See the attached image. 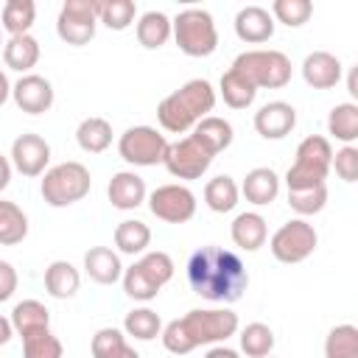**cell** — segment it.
Here are the masks:
<instances>
[{
    "instance_id": "obj_1",
    "label": "cell",
    "mask_w": 358,
    "mask_h": 358,
    "mask_svg": "<svg viewBox=\"0 0 358 358\" xmlns=\"http://www.w3.org/2000/svg\"><path fill=\"white\" fill-rule=\"evenodd\" d=\"M187 282L201 299L232 305L243 296L249 271L235 252L221 246H201L187 260Z\"/></svg>"
},
{
    "instance_id": "obj_2",
    "label": "cell",
    "mask_w": 358,
    "mask_h": 358,
    "mask_svg": "<svg viewBox=\"0 0 358 358\" xmlns=\"http://www.w3.org/2000/svg\"><path fill=\"white\" fill-rule=\"evenodd\" d=\"M241 327L238 313L229 308H193L182 319H173L162 327V347L173 355H187L204 344H224Z\"/></svg>"
},
{
    "instance_id": "obj_3",
    "label": "cell",
    "mask_w": 358,
    "mask_h": 358,
    "mask_svg": "<svg viewBox=\"0 0 358 358\" xmlns=\"http://www.w3.org/2000/svg\"><path fill=\"white\" fill-rule=\"evenodd\" d=\"M215 106V90L207 78H190L171 95H165L157 106V120L171 134L190 131L201 117H207Z\"/></svg>"
},
{
    "instance_id": "obj_4",
    "label": "cell",
    "mask_w": 358,
    "mask_h": 358,
    "mask_svg": "<svg viewBox=\"0 0 358 358\" xmlns=\"http://www.w3.org/2000/svg\"><path fill=\"white\" fill-rule=\"evenodd\" d=\"M176 48L190 59H204L218 48V28L207 8H185L171 20Z\"/></svg>"
},
{
    "instance_id": "obj_5",
    "label": "cell",
    "mask_w": 358,
    "mask_h": 358,
    "mask_svg": "<svg viewBox=\"0 0 358 358\" xmlns=\"http://www.w3.org/2000/svg\"><path fill=\"white\" fill-rule=\"evenodd\" d=\"M330 159H333V145L322 134H308L294 154V165L285 173L288 190H302V187H316L324 185L330 173Z\"/></svg>"
},
{
    "instance_id": "obj_6",
    "label": "cell",
    "mask_w": 358,
    "mask_h": 358,
    "mask_svg": "<svg viewBox=\"0 0 358 358\" xmlns=\"http://www.w3.org/2000/svg\"><path fill=\"white\" fill-rule=\"evenodd\" d=\"M232 70H238L255 90H280L291 81V59L282 50H243L235 56Z\"/></svg>"
},
{
    "instance_id": "obj_7",
    "label": "cell",
    "mask_w": 358,
    "mask_h": 358,
    "mask_svg": "<svg viewBox=\"0 0 358 358\" xmlns=\"http://www.w3.org/2000/svg\"><path fill=\"white\" fill-rule=\"evenodd\" d=\"M173 277V260L168 252H145L140 260H134L129 268H123V291L126 296L137 299V302H148L154 299L165 282H171Z\"/></svg>"
},
{
    "instance_id": "obj_8",
    "label": "cell",
    "mask_w": 358,
    "mask_h": 358,
    "mask_svg": "<svg viewBox=\"0 0 358 358\" xmlns=\"http://www.w3.org/2000/svg\"><path fill=\"white\" fill-rule=\"evenodd\" d=\"M90 187H92V176L87 171V165L67 159L42 173L39 193H42L45 204H50V207H70V204L81 201L90 193Z\"/></svg>"
},
{
    "instance_id": "obj_9",
    "label": "cell",
    "mask_w": 358,
    "mask_h": 358,
    "mask_svg": "<svg viewBox=\"0 0 358 358\" xmlns=\"http://www.w3.org/2000/svg\"><path fill=\"white\" fill-rule=\"evenodd\" d=\"M168 140L154 126H131L117 140V154L123 162L134 168H151L165 159Z\"/></svg>"
},
{
    "instance_id": "obj_10",
    "label": "cell",
    "mask_w": 358,
    "mask_h": 358,
    "mask_svg": "<svg viewBox=\"0 0 358 358\" xmlns=\"http://www.w3.org/2000/svg\"><path fill=\"white\" fill-rule=\"evenodd\" d=\"M316 243H319V235L313 229V224H308L305 218H291L285 221L268 241V249L271 255L280 260V263H302L308 260L313 252H316Z\"/></svg>"
},
{
    "instance_id": "obj_11",
    "label": "cell",
    "mask_w": 358,
    "mask_h": 358,
    "mask_svg": "<svg viewBox=\"0 0 358 358\" xmlns=\"http://www.w3.org/2000/svg\"><path fill=\"white\" fill-rule=\"evenodd\" d=\"M98 28V0H64L56 17V34L62 42L81 48L95 36Z\"/></svg>"
},
{
    "instance_id": "obj_12",
    "label": "cell",
    "mask_w": 358,
    "mask_h": 358,
    "mask_svg": "<svg viewBox=\"0 0 358 358\" xmlns=\"http://www.w3.org/2000/svg\"><path fill=\"white\" fill-rule=\"evenodd\" d=\"M213 159L215 157L193 134H187V137H182L176 143H168V151H165L162 165L176 179H201L207 173V168L213 165Z\"/></svg>"
},
{
    "instance_id": "obj_13",
    "label": "cell",
    "mask_w": 358,
    "mask_h": 358,
    "mask_svg": "<svg viewBox=\"0 0 358 358\" xmlns=\"http://www.w3.org/2000/svg\"><path fill=\"white\" fill-rule=\"evenodd\" d=\"M148 210L165 224H185L196 215V193L187 185H159L148 196Z\"/></svg>"
},
{
    "instance_id": "obj_14",
    "label": "cell",
    "mask_w": 358,
    "mask_h": 358,
    "mask_svg": "<svg viewBox=\"0 0 358 358\" xmlns=\"http://www.w3.org/2000/svg\"><path fill=\"white\" fill-rule=\"evenodd\" d=\"M50 162V145L42 134L25 131L11 143V168L22 176H42Z\"/></svg>"
},
{
    "instance_id": "obj_15",
    "label": "cell",
    "mask_w": 358,
    "mask_h": 358,
    "mask_svg": "<svg viewBox=\"0 0 358 358\" xmlns=\"http://www.w3.org/2000/svg\"><path fill=\"white\" fill-rule=\"evenodd\" d=\"M11 98L22 112L42 115V112H48L53 106V84L45 76L25 73L17 84H11Z\"/></svg>"
},
{
    "instance_id": "obj_16",
    "label": "cell",
    "mask_w": 358,
    "mask_h": 358,
    "mask_svg": "<svg viewBox=\"0 0 358 358\" xmlns=\"http://www.w3.org/2000/svg\"><path fill=\"white\" fill-rule=\"evenodd\" d=\"M296 126V109L288 101H268L255 112V131L263 140H282Z\"/></svg>"
},
{
    "instance_id": "obj_17",
    "label": "cell",
    "mask_w": 358,
    "mask_h": 358,
    "mask_svg": "<svg viewBox=\"0 0 358 358\" xmlns=\"http://www.w3.org/2000/svg\"><path fill=\"white\" fill-rule=\"evenodd\" d=\"M302 78L313 90H333L341 81V62L330 50H313L302 62Z\"/></svg>"
},
{
    "instance_id": "obj_18",
    "label": "cell",
    "mask_w": 358,
    "mask_h": 358,
    "mask_svg": "<svg viewBox=\"0 0 358 358\" xmlns=\"http://www.w3.org/2000/svg\"><path fill=\"white\" fill-rule=\"evenodd\" d=\"M235 34L246 45H260L274 36V20L263 6H243L235 14Z\"/></svg>"
},
{
    "instance_id": "obj_19",
    "label": "cell",
    "mask_w": 358,
    "mask_h": 358,
    "mask_svg": "<svg viewBox=\"0 0 358 358\" xmlns=\"http://www.w3.org/2000/svg\"><path fill=\"white\" fill-rule=\"evenodd\" d=\"M106 196L115 210H137L148 199L145 182L134 171H117L106 185Z\"/></svg>"
},
{
    "instance_id": "obj_20",
    "label": "cell",
    "mask_w": 358,
    "mask_h": 358,
    "mask_svg": "<svg viewBox=\"0 0 358 358\" xmlns=\"http://www.w3.org/2000/svg\"><path fill=\"white\" fill-rule=\"evenodd\" d=\"M84 271L98 285H115L123 277L120 255L109 246H92L84 252Z\"/></svg>"
},
{
    "instance_id": "obj_21",
    "label": "cell",
    "mask_w": 358,
    "mask_h": 358,
    "mask_svg": "<svg viewBox=\"0 0 358 358\" xmlns=\"http://www.w3.org/2000/svg\"><path fill=\"white\" fill-rule=\"evenodd\" d=\"M229 235H232V243L243 252H257L266 238H268V227H266V218L260 213H241L235 215L232 227H229Z\"/></svg>"
},
{
    "instance_id": "obj_22",
    "label": "cell",
    "mask_w": 358,
    "mask_h": 358,
    "mask_svg": "<svg viewBox=\"0 0 358 358\" xmlns=\"http://www.w3.org/2000/svg\"><path fill=\"white\" fill-rule=\"evenodd\" d=\"M249 204H271L277 196H280V176L271 171V168H252L246 176H243V185L238 187Z\"/></svg>"
},
{
    "instance_id": "obj_23",
    "label": "cell",
    "mask_w": 358,
    "mask_h": 358,
    "mask_svg": "<svg viewBox=\"0 0 358 358\" xmlns=\"http://www.w3.org/2000/svg\"><path fill=\"white\" fill-rule=\"evenodd\" d=\"M39 42H36V36H31V34H20V36H8L6 42H3V62H6V67H11V70H17V73H28L31 67H36V62H39Z\"/></svg>"
},
{
    "instance_id": "obj_24",
    "label": "cell",
    "mask_w": 358,
    "mask_h": 358,
    "mask_svg": "<svg viewBox=\"0 0 358 358\" xmlns=\"http://www.w3.org/2000/svg\"><path fill=\"white\" fill-rule=\"evenodd\" d=\"M193 137L215 157V154H221V151H227L232 145L235 131H232V123L229 120H224L218 115H207V117H201L193 126Z\"/></svg>"
},
{
    "instance_id": "obj_25",
    "label": "cell",
    "mask_w": 358,
    "mask_h": 358,
    "mask_svg": "<svg viewBox=\"0 0 358 358\" xmlns=\"http://www.w3.org/2000/svg\"><path fill=\"white\" fill-rule=\"evenodd\" d=\"M81 288V274L70 260H53L45 268V291L53 299H70Z\"/></svg>"
},
{
    "instance_id": "obj_26",
    "label": "cell",
    "mask_w": 358,
    "mask_h": 358,
    "mask_svg": "<svg viewBox=\"0 0 358 358\" xmlns=\"http://www.w3.org/2000/svg\"><path fill=\"white\" fill-rule=\"evenodd\" d=\"M76 143L87 154H103L112 145V123L106 117H84L76 129Z\"/></svg>"
},
{
    "instance_id": "obj_27",
    "label": "cell",
    "mask_w": 358,
    "mask_h": 358,
    "mask_svg": "<svg viewBox=\"0 0 358 358\" xmlns=\"http://www.w3.org/2000/svg\"><path fill=\"white\" fill-rule=\"evenodd\" d=\"M148 243H151V229H148L145 221L126 218V221H120L115 227V246H117V252L131 255V257L134 255H145Z\"/></svg>"
},
{
    "instance_id": "obj_28",
    "label": "cell",
    "mask_w": 358,
    "mask_h": 358,
    "mask_svg": "<svg viewBox=\"0 0 358 358\" xmlns=\"http://www.w3.org/2000/svg\"><path fill=\"white\" fill-rule=\"evenodd\" d=\"M11 327H14V333H20V338L34 330L50 327V310L39 299H22L11 310Z\"/></svg>"
},
{
    "instance_id": "obj_29",
    "label": "cell",
    "mask_w": 358,
    "mask_h": 358,
    "mask_svg": "<svg viewBox=\"0 0 358 358\" xmlns=\"http://www.w3.org/2000/svg\"><path fill=\"white\" fill-rule=\"evenodd\" d=\"M95 358H140V352L126 341V333L117 327H101L90 344Z\"/></svg>"
},
{
    "instance_id": "obj_30",
    "label": "cell",
    "mask_w": 358,
    "mask_h": 358,
    "mask_svg": "<svg viewBox=\"0 0 358 358\" xmlns=\"http://www.w3.org/2000/svg\"><path fill=\"white\" fill-rule=\"evenodd\" d=\"M171 39V20L162 11H145L137 20V42L145 50H157Z\"/></svg>"
},
{
    "instance_id": "obj_31",
    "label": "cell",
    "mask_w": 358,
    "mask_h": 358,
    "mask_svg": "<svg viewBox=\"0 0 358 358\" xmlns=\"http://www.w3.org/2000/svg\"><path fill=\"white\" fill-rule=\"evenodd\" d=\"M327 131L344 143V145H352L358 140V106L352 101L347 103H336L327 115Z\"/></svg>"
},
{
    "instance_id": "obj_32",
    "label": "cell",
    "mask_w": 358,
    "mask_h": 358,
    "mask_svg": "<svg viewBox=\"0 0 358 358\" xmlns=\"http://www.w3.org/2000/svg\"><path fill=\"white\" fill-rule=\"evenodd\" d=\"M238 199H241V190H238L235 179L227 176V173L213 176V179L204 185V204H207L213 213H229V210H235Z\"/></svg>"
},
{
    "instance_id": "obj_33",
    "label": "cell",
    "mask_w": 358,
    "mask_h": 358,
    "mask_svg": "<svg viewBox=\"0 0 358 358\" xmlns=\"http://www.w3.org/2000/svg\"><path fill=\"white\" fill-rule=\"evenodd\" d=\"M28 235V215L20 204L0 199V246H17Z\"/></svg>"
},
{
    "instance_id": "obj_34",
    "label": "cell",
    "mask_w": 358,
    "mask_h": 358,
    "mask_svg": "<svg viewBox=\"0 0 358 358\" xmlns=\"http://www.w3.org/2000/svg\"><path fill=\"white\" fill-rule=\"evenodd\" d=\"M218 90H221V98H224V103H227L229 109H246V106L255 103V95H257V90H255L238 70H232V67L221 76Z\"/></svg>"
},
{
    "instance_id": "obj_35",
    "label": "cell",
    "mask_w": 358,
    "mask_h": 358,
    "mask_svg": "<svg viewBox=\"0 0 358 358\" xmlns=\"http://www.w3.org/2000/svg\"><path fill=\"white\" fill-rule=\"evenodd\" d=\"M123 333L137 338V341H151V338H157L162 333V319L151 308H134L123 319Z\"/></svg>"
},
{
    "instance_id": "obj_36",
    "label": "cell",
    "mask_w": 358,
    "mask_h": 358,
    "mask_svg": "<svg viewBox=\"0 0 358 358\" xmlns=\"http://www.w3.org/2000/svg\"><path fill=\"white\" fill-rule=\"evenodd\" d=\"M0 20H3V28L11 36L28 34L34 20H36V6H34V0H6Z\"/></svg>"
},
{
    "instance_id": "obj_37",
    "label": "cell",
    "mask_w": 358,
    "mask_h": 358,
    "mask_svg": "<svg viewBox=\"0 0 358 358\" xmlns=\"http://www.w3.org/2000/svg\"><path fill=\"white\" fill-rule=\"evenodd\" d=\"M238 338H241V350L249 358H266L274 350V330L263 322H249Z\"/></svg>"
},
{
    "instance_id": "obj_38",
    "label": "cell",
    "mask_w": 358,
    "mask_h": 358,
    "mask_svg": "<svg viewBox=\"0 0 358 358\" xmlns=\"http://www.w3.org/2000/svg\"><path fill=\"white\" fill-rule=\"evenodd\" d=\"M324 358H358V327L336 324L324 338Z\"/></svg>"
},
{
    "instance_id": "obj_39",
    "label": "cell",
    "mask_w": 358,
    "mask_h": 358,
    "mask_svg": "<svg viewBox=\"0 0 358 358\" xmlns=\"http://www.w3.org/2000/svg\"><path fill=\"white\" fill-rule=\"evenodd\" d=\"M137 17V6L131 0H98V22L109 31H126Z\"/></svg>"
},
{
    "instance_id": "obj_40",
    "label": "cell",
    "mask_w": 358,
    "mask_h": 358,
    "mask_svg": "<svg viewBox=\"0 0 358 358\" xmlns=\"http://www.w3.org/2000/svg\"><path fill=\"white\" fill-rule=\"evenodd\" d=\"M22 355L25 358H62L64 347L50 333V327H42V330H34V333L22 336Z\"/></svg>"
},
{
    "instance_id": "obj_41",
    "label": "cell",
    "mask_w": 358,
    "mask_h": 358,
    "mask_svg": "<svg viewBox=\"0 0 358 358\" xmlns=\"http://www.w3.org/2000/svg\"><path fill=\"white\" fill-rule=\"evenodd\" d=\"M324 204H327V187H324V185L302 187V190H288V207H291L299 218H308V215L322 213Z\"/></svg>"
},
{
    "instance_id": "obj_42",
    "label": "cell",
    "mask_w": 358,
    "mask_h": 358,
    "mask_svg": "<svg viewBox=\"0 0 358 358\" xmlns=\"http://www.w3.org/2000/svg\"><path fill=\"white\" fill-rule=\"evenodd\" d=\"M271 20L288 25V28H299L310 20L313 14V3L310 0H274L271 3Z\"/></svg>"
},
{
    "instance_id": "obj_43",
    "label": "cell",
    "mask_w": 358,
    "mask_h": 358,
    "mask_svg": "<svg viewBox=\"0 0 358 358\" xmlns=\"http://www.w3.org/2000/svg\"><path fill=\"white\" fill-rule=\"evenodd\" d=\"M330 168H336V176L344 179L347 185L358 182V148H355V145H341V148L333 154Z\"/></svg>"
},
{
    "instance_id": "obj_44",
    "label": "cell",
    "mask_w": 358,
    "mask_h": 358,
    "mask_svg": "<svg viewBox=\"0 0 358 358\" xmlns=\"http://www.w3.org/2000/svg\"><path fill=\"white\" fill-rule=\"evenodd\" d=\"M17 282H20L17 268H14L8 260H0V302H6V299H11V296H14Z\"/></svg>"
},
{
    "instance_id": "obj_45",
    "label": "cell",
    "mask_w": 358,
    "mask_h": 358,
    "mask_svg": "<svg viewBox=\"0 0 358 358\" xmlns=\"http://www.w3.org/2000/svg\"><path fill=\"white\" fill-rule=\"evenodd\" d=\"M204 358H241V355L232 347H227V344H215V347H210L204 352Z\"/></svg>"
},
{
    "instance_id": "obj_46",
    "label": "cell",
    "mask_w": 358,
    "mask_h": 358,
    "mask_svg": "<svg viewBox=\"0 0 358 358\" xmlns=\"http://www.w3.org/2000/svg\"><path fill=\"white\" fill-rule=\"evenodd\" d=\"M8 182H11V159L0 154V193L8 187Z\"/></svg>"
},
{
    "instance_id": "obj_47",
    "label": "cell",
    "mask_w": 358,
    "mask_h": 358,
    "mask_svg": "<svg viewBox=\"0 0 358 358\" xmlns=\"http://www.w3.org/2000/svg\"><path fill=\"white\" fill-rule=\"evenodd\" d=\"M11 336H14V327H11V319H6V316H0V347H3V344H8V341H11Z\"/></svg>"
},
{
    "instance_id": "obj_48",
    "label": "cell",
    "mask_w": 358,
    "mask_h": 358,
    "mask_svg": "<svg viewBox=\"0 0 358 358\" xmlns=\"http://www.w3.org/2000/svg\"><path fill=\"white\" fill-rule=\"evenodd\" d=\"M8 95H11V84H8V76L0 70V106L8 101Z\"/></svg>"
},
{
    "instance_id": "obj_49",
    "label": "cell",
    "mask_w": 358,
    "mask_h": 358,
    "mask_svg": "<svg viewBox=\"0 0 358 358\" xmlns=\"http://www.w3.org/2000/svg\"><path fill=\"white\" fill-rule=\"evenodd\" d=\"M347 87H350V95H358V90H355V70H350V78H347Z\"/></svg>"
},
{
    "instance_id": "obj_50",
    "label": "cell",
    "mask_w": 358,
    "mask_h": 358,
    "mask_svg": "<svg viewBox=\"0 0 358 358\" xmlns=\"http://www.w3.org/2000/svg\"><path fill=\"white\" fill-rule=\"evenodd\" d=\"M0 48H3V34H0Z\"/></svg>"
},
{
    "instance_id": "obj_51",
    "label": "cell",
    "mask_w": 358,
    "mask_h": 358,
    "mask_svg": "<svg viewBox=\"0 0 358 358\" xmlns=\"http://www.w3.org/2000/svg\"><path fill=\"white\" fill-rule=\"evenodd\" d=\"M266 358H271V355H266Z\"/></svg>"
}]
</instances>
